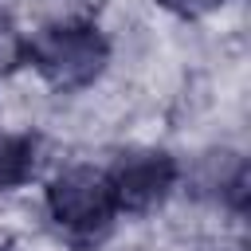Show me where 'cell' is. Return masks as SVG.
Instances as JSON below:
<instances>
[{
  "instance_id": "obj_1",
  "label": "cell",
  "mask_w": 251,
  "mask_h": 251,
  "mask_svg": "<svg viewBox=\"0 0 251 251\" xmlns=\"http://www.w3.org/2000/svg\"><path fill=\"white\" fill-rule=\"evenodd\" d=\"M39 188V216L43 227L75 251H98L114 239L122 212L106 176V165L94 157H63L55 161Z\"/></svg>"
},
{
  "instance_id": "obj_2",
  "label": "cell",
  "mask_w": 251,
  "mask_h": 251,
  "mask_svg": "<svg viewBox=\"0 0 251 251\" xmlns=\"http://www.w3.org/2000/svg\"><path fill=\"white\" fill-rule=\"evenodd\" d=\"M27 71L55 98H78L114 71V43L98 16L27 27Z\"/></svg>"
},
{
  "instance_id": "obj_3",
  "label": "cell",
  "mask_w": 251,
  "mask_h": 251,
  "mask_svg": "<svg viewBox=\"0 0 251 251\" xmlns=\"http://www.w3.org/2000/svg\"><path fill=\"white\" fill-rule=\"evenodd\" d=\"M176 200H184L204 220L243 224L247 200H251V161H247V149L239 141H231V137L200 141L192 153L180 157Z\"/></svg>"
},
{
  "instance_id": "obj_4",
  "label": "cell",
  "mask_w": 251,
  "mask_h": 251,
  "mask_svg": "<svg viewBox=\"0 0 251 251\" xmlns=\"http://www.w3.org/2000/svg\"><path fill=\"white\" fill-rule=\"evenodd\" d=\"M106 176L118 200L122 220H157L169 212L180 188V153L153 141V137H129L110 149Z\"/></svg>"
},
{
  "instance_id": "obj_5",
  "label": "cell",
  "mask_w": 251,
  "mask_h": 251,
  "mask_svg": "<svg viewBox=\"0 0 251 251\" xmlns=\"http://www.w3.org/2000/svg\"><path fill=\"white\" fill-rule=\"evenodd\" d=\"M51 141L43 129H16L0 122V200L16 196L43 180V173L55 165L47 161Z\"/></svg>"
},
{
  "instance_id": "obj_6",
  "label": "cell",
  "mask_w": 251,
  "mask_h": 251,
  "mask_svg": "<svg viewBox=\"0 0 251 251\" xmlns=\"http://www.w3.org/2000/svg\"><path fill=\"white\" fill-rule=\"evenodd\" d=\"M24 67H27V31L20 27L16 16H8L0 8V86L12 75H20Z\"/></svg>"
},
{
  "instance_id": "obj_7",
  "label": "cell",
  "mask_w": 251,
  "mask_h": 251,
  "mask_svg": "<svg viewBox=\"0 0 251 251\" xmlns=\"http://www.w3.org/2000/svg\"><path fill=\"white\" fill-rule=\"evenodd\" d=\"M149 4L176 24H208L220 12H227L235 0H149Z\"/></svg>"
},
{
  "instance_id": "obj_8",
  "label": "cell",
  "mask_w": 251,
  "mask_h": 251,
  "mask_svg": "<svg viewBox=\"0 0 251 251\" xmlns=\"http://www.w3.org/2000/svg\"><path fill=\"white\" fill-rule=\"evenodd\" d=\"M200 251H247V247H243V239H239V235H235V239L220 235L216 243H208V247H200Z\"/></svg>"
}]
</instances>
